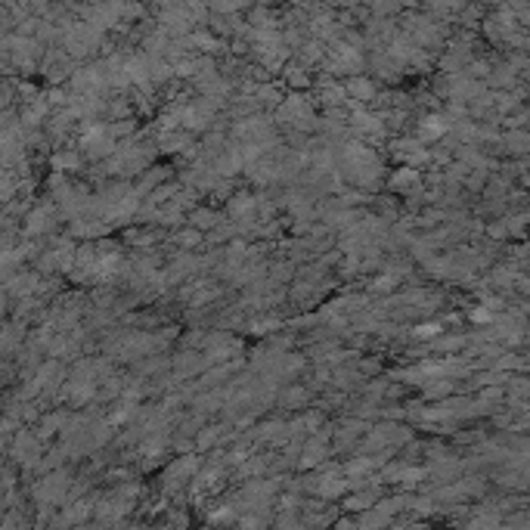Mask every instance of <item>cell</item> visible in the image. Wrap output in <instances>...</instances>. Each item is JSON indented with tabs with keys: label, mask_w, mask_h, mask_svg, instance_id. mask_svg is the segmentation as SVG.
I'll return each mask as SVG.
<instances>
[{
	"label": "cell",
	"mask_w": 530,
	"mask_h": 530,
	"mask_svg": "<svg viewBox=\"0 0 530 530\" xmlns=\"http://www.w3.org/2000/svg\"><path fill=\"white\" fill-rule=\"evenodd\" d=\"M177 242H180V246H199V242H202V233H199V230H186V233L177 236Z\"/></svg>",
	"instance_id": "cell-10"
},
{
	"label": "cell",
	"mask_w": 530,
	"mask_h": 530,
	"mask_svg": "<svg viewBox=\"0 0 530 530\" xmlns=\"http://www.w3.org/2000/svg\"><path fill=\"white\" fill-rule=\"evenodd\" d=\"M394 152L406 161V168H413V171H415V165H425V161H431V152L419 140H401V143H394Z\"/></svg>",
	"instance_id": "cell-2"
},
{
	"label": "cell",
	"mask_w": 530,
	"mask_h": 530,
	"mask_svg": "<svg viewBox=\"0 0 530 530\" xmlns=\"http://www.w3.org/2000/svg\"><path fill=\"white\" fill-rule=\"evenodd\" d=\"M329 62H332V69H335V71H357L363 59H360V50H357V47L335 44L329 50Z\"/></svg>",
	"instance_id": "cell-1"
},
{
	"label": "cell",
	"mask_w": 530,
	"mask_h": 530,
	"mask_svg": "<svg viewBox=\"0 0 530 530\" xmlns=\"http://www.w3.org/2000/svg\"><path fill=\"white\" fill-rule=\"evenodd\" d=\"M345 93H350L354 96V105H363V103H369V100H375V84L369 78H350L347 81V87H345Z\"/></svg>",
	"instance_id": "cell-4"
},
{
	"label": "cell",
	"mask_w": 530,
	"mask_h": 530,
	"mask_svg": "<svg viewBox=\"0 0 530 530\" xmlns=\"http://www.w3.org/2000/svg\"><path fill=\"white\" fill-rule=\"evenodd\" d=\"M419 183H422V177H419V171H413V168H401V171H394V177H391V190L394 192L419 190Z\"/></svg>",
	"instance_id": "cell-5"
},
{
	"label": "cell",
	"mask_w": 530,
	"mask_h": 530,
	"mask_svg": "<svg viewBox=\"0 0 530 530\" xmlns=\"http://www.w3.org/2000/svg\"><path fill=\"white\" fill-rule=\"evenodd\" d=\"M440 329H444V326H440V323L419 326V329H415V335H419V338H434V335H440Z\"/></svg>",
	"instance_id": "cell-11"
},
{
	"label": "cell",
	"mask_w": 530,
	"mask_h": 530,
	"mask_svg": "<svg viewBox=\"0 0 530 530\" xmlns=\"http://www.w3.org/2000/svg\"><path fill=\"white\" fill-rule=\"evenodd\" d=\"M258 211V199H251L248 192H239L236 199L230 202V214L233 217H239V220H246V217H251Z\"/></svg>",
	"instance_id": "cell-6"
},
{
	"label": "cell",
	"mask_w": 530,
	"mask_h": 530,
	"mask_svg": "<svg viewBox=\"0 0 530 530\" xmlns=\"http://www.w3.org/2000/svg\"><path fill=\"white\" fill-rule=\"evenodd\" d=\"M298 56H301V62H316V59H323V56H326V50H323L320 40H311V44L301 47Z\"/></svg>",
	"instance_id": "cell-8"
},
{
	"label": "cell",
	"mask_w": 530,
	"mask_h": 530,
	"mask_svg": "<svg viewBox=\"0 0 530 530\" xmlns=\"http://www.w3.org/2000/svg\"><path fill=\"white\" fill-rule=\"evenodd\" d=\"M471 320H475L478 326H487V323H493V313L484 311V307H475V311H471Z\"/></svg>",
	"instance_id": "cell-12"
},
{
	"label": "cell",
	"mask_w": 530,
	"mask_h": 530,
	"mask_svg": "<svg viewBox=\"0 0 530 530\" xmlns=\"http://www.w3.org/2000/svg\"><path fill=\"white\" fill-rule=\"evenodd\" d=\"M285 78H289L292 87H307V84H311V75H307L301 65H289V69H285Z\"/></svg>",
	"instance_id": "cell-9"
},
{
	"label": "cell",
	"mask_w": 530,
	"mask_h": 530,
	"mask_svg": "<svg viewBox=\"0 0 530 530\" xmlns=\"http://www.w3.org/2000/svg\"><path fill=\"white\" fill-rule=\"evenodd\" d=\"M190 220L199 226V230H211V226L220 224V214H214V211H192Z\"/></svg>",
	"instance_id": "cell-7"
},
{
	"label": "cell",
	"mask_w": 530,
	"mask_h": 530,
	"mask_svg": "<svg viewBox=\"0 0 530 530\" xmlns=\"http://www.w3.org/2000/svg\"><path fill=\"white\" fill-rule=\"evenodd\" d=\"M447 130H450V125H447L444 115H425V118L419 121V143L425 146L431 140H440Z\"/></svg>",
	"instance_id": "cell-3"
}]
</instances>
